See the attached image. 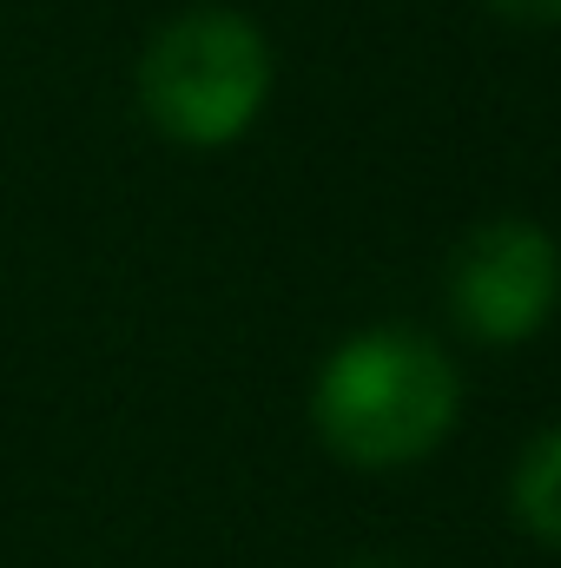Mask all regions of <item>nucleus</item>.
Masks as SVG:
<instances>
[{"mask_svg":"<svg viewBox=\"0 0 561 568\" xmlns=\"http://www.w3.org/2000/svg\"><path fill=\"white\" fill-rule=\"evenodd\" d=\"M456 397H462V384L429 337L364 331L324 364V377L310 390V417L344 463L404 469L449 436Z\"/></svg>","mask_w":561,"mask_h":568,"instance_id":"nucleus-1","label":"nucleus"},{"mask_svg":"<svg viewBox=\"0 0 561 568\" xmlns=\"http://www.w3.org/2000/svg\"><path fill=\"white\" fill-rule=\"evenodd\" d=\"M272 93V47L245 13L192 7L165 20L140 53L145 120L178 145L238 140Z\"/></svg>","mask_w":561,"mask_h":568,"instance_id":"nucleus-2","label":"nucleus"},{"mask_svg":"<svg viewBox=\"0 0 561 568\" xmlns=\"http://www.w3.org/2000/svg\"><path fill=\"white\" fill-rule=\"evenodd\" d=\"M561 297V252L522 219H489L449 252V311L482 344H522Z\"/></svg>","mask_w":561,"mask_h":568,"instance_id":"nucleus-3","label":"nucleus"},{"mask_svg":"<svg viewBox=\"0 0 561 568\" xmlns=\"http://www.w3.org/2000/svg\"><path fill=\"white\" fill-rule=\"evenodd\" d=\"M509 503H516V523L561 549V429H549L522 463H516V483H509Z\"/></svg>","mask_w":561,"mask_h":568,"instance_id":"nucleus-4","label":"nucleus"},{"mask_svg":"<svg viewBox=\"0 0 561 568\" xmlns=\"http://www.w3.org/2000/svg\"><path fill=\"white\" fill-rule=\"evenodd\" d=\"M509 20H561V0H489Z\"/></svg>","mask_w":561,"mask_h":568,"instance_id":"nucleus-5","label":"nucleus"},{"mask_svg":"<svg viewBox=\"0 0 561 568\" xmlns=\"http://www.w3.org/2000/svg\"><path fill=\"white\" fill-rule=\"evenodd\" d=\"M350 568H397V562H350Z\"/></svg>","mask_w":561,"mask_h":568,"instance_id":"nucleus-6","label":"nucleus"}]
</instances>
